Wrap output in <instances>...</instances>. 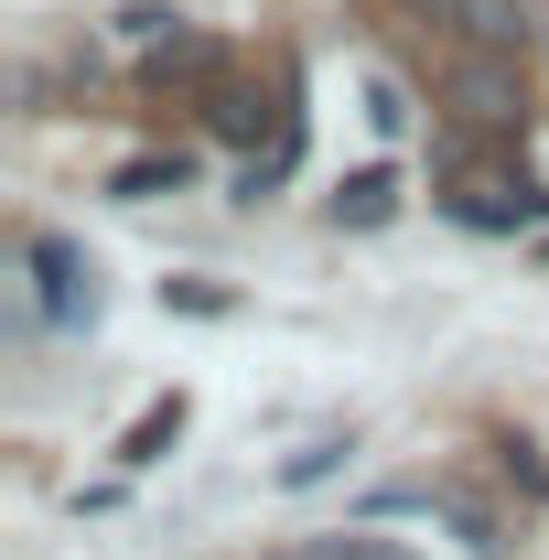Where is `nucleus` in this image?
Masks as SVG:
<instances>
[{
	"label": "nucleus",
	"mask_w": 549,
	"mask_h": 560,
	"mask_svg": "<svg viewBox=\"0 0 549 560\" xmlns=\"http://www.w3.org/2000/svg\"><path fill=\"white\" fill-rule=\"evenodd\" d=\"M442 215L475 226V237H517V226L549 215V184L528 173V162H517V173H464V184H442Z\"/></svg>",
	"instance_id": "obj_1"
},
{
	"label": "nucleus",
	"mask_w": 549,
	"mask_h": 560,
	"mask_svg": "<svg viewBox=\"0 0 549 560\" xmlns=\"http://www.w3.org/2000/svg\"><path fill=\"white\" fill-rule=\"evenodd\" d=\"M453 108H464L475 130H517V119H528V86H517L506 55H464V66H453Z\"/></svg>",
	"instance_id": "obj_2"
},
{
	"label": "nucleus",
	"mask_w": 549,
	"mask_h": 560,
	"mask_svg": "<svg viewBox=\"0 0 549 560\" xmlns=\"http://www.w3.org/2000/svg\"><path fill=\"white\" fill-rule=\"evenodd\" d=\"M33 280H44V313L55 324H86L97 313V270L75 259V237H33Z\"/></svg>",
	"instance_id": "obj_3"
},
{
	"label": "nucleus",
	"mask_w": 549,
	"mask_h": 560,
	"mask_svg": "<svg viewBox=\"0 0 549 560\" xmlns=\"http://www.w3.org/2000/svg\"><path fill=\"white\" fill-rule=\"evenodd\" d=\"M388 215H399V173L388 162H366V173L335 184V226H388Z\"/></svg>",
	"instance_id": "obj_4"
},
{
	"label": "nucleus",
	"mask_w": 549,
	"mask_h": 560,
	"mask_svg": "<svg viewBox=\"0 0 549 560\" xmlns=\"http://www.w3.org/2000/svg\"><path fill=\"white\" fill-rule=\"evenodd\" d=\"M215 75H226V55H215L206 33H173V44L151 55V86H162V97H173V86L195 97V86H215Z\"/></svg>",
	"instance_id": "obj_5"
},
{
	"label": "nucleus",
	"mask_w": 549,
	"mask_h": 560,
	"mask_svg": "<svg viewBox=\"0 0 549 560\" xmlns=\"http://www.w3.org/2000/svg\"><path fill=\"white\" fill-rule=\"evenodd\" d=\"M173 442H184V388H162V399H151V410L119 431V464H162Z\"/></svg>",
	"instance_id": "obj_6"
},
{
	"label": "nucleus",
	"mask_w": 549,
	"mask_h": 560,
	"mask_svg": "<svg viewBox=\"0 0 549 560\" xmlns=\"http://www.w3.org/2000/svg\"><path fill=\"white\" fill-rule=\"evenodd\" d=\"M184 184H195V162H184V151H140V162H119V184H108V195L151 206V195H184Z\"/></svg>",
	"instance_id": "obj_7"
},
{
	"label": "nucleus",
	"mask_w": 549,
	"mask_h": 560,
	"mask_svg": "<svg viewBox=\"0 0 549 560\" xmlns=\"http://www.w3.org/2000/svg\"><path fill=\"white\" fill-rule=\"evenodd\" d=\"M280 560H420V550L377 539V528H335V539H302V550H280Z\"/></svg>",
	"instance_id": "obj_8"
},
{
	"label": "nucleus",
	"mask_w": 549,
	"mask_h": 560,
	"mask_svg": "<svg viewBox=\"0 0 549 560\" xmlns=\"http://www.w3.org/2000/svg\"><path fill=\"white\" fill-rule=\"evenodd\" d=\"M506 486H517V506H539V495H549V464H539V442H506Z\"/></svg>",
	"instance_id": "obj_9"
},
{
	"label": "nucleus",
	"mask_w": 549,
	"mask_h": 560,
	"mask_svg": "<svg viewBox=\"0 0 549 560\" xmlns=\"http://www.w3.org/2000/svg\"><path fill=\"white\" fill-rule=\"evenodd\" d=\"M335 464H344V442H313V453H291V464H280V486H324Z\"/></svg>",
	"instance_id": "obj_10"
},
{
	"label": "nucleus",
	"mask_w": 549,
	"mask_h": 560,
	"mask_svg": "<svg viewBox=\"0 0 549 560\" xmlns=\"http://www.w3.org/2000/svg\"><path fill=\"white\" fill-rule=\"evenodd\" d=\"M366 119H377V130H410V97H399L388 75H366Z\"/></svg>",
	"instance_id": "obj_11"
},
{
	"label": "nucleus",
	"mask_w": 549,
	"mask_h": 560,
	"mask_svg": "<svg viewBox=\"0 0 549 560\" xmlns=\"http://www.w3.org/2000/svg\"><path fill=\"white\" fill-rule=\"evenodd\" d=\"M162 302H184V313H226V291H215V280H162Z\"/></svg>",
	"instance_id": "obj_12"
},
{
	"label": "nucleus",
	"mask_w": 549,
	"mask_h": 560,
	"mask_svg": "<svg viewBox=\"0 0 549 560\" xmlns=\"http://www.w3.org/2000/svg\"><path fill=\"white\" fill-rule=\"evenodd\" d=\"M539 259H549V237H539Z\"/></svg>",
	"instance_id": "obj_13"
}]
</instances>
